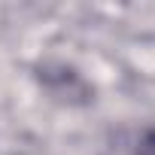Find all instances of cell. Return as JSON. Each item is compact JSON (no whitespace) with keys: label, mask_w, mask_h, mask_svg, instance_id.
Wrapping results in <instances>:
<instances>
[{"label":"cell","mask_w":155,"mask_h":155,"mask_svg":"<svg viewBox=\"0 0 155 155\" xmlns=\"http://www.w3.org/2000/svg\"><path fill=\"white\" fill-rule=\"evenodd\" d=\"M137 155H155V131L146 134V140L140 143V152H137Z\"/></svg>","instance_id":"6da1fadb"}]
</instances>
